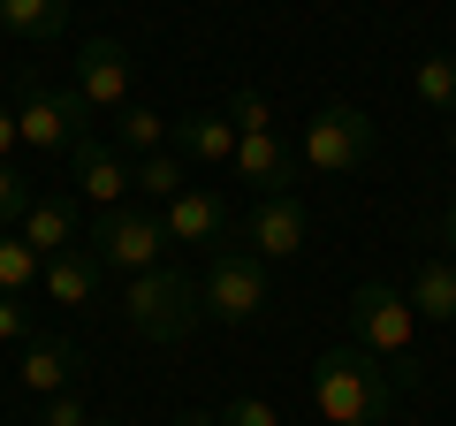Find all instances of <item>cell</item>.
Returning a JSON list of instances; mask_svg holds the SVG:
<instances>
[{"instance_id":"1","label":"cell","mask_w":456,"mask_h":426,"mask_svg":"<svg viewBox=\"0 0 456 426\" xmlns=\"http://www.w3.org/2000/svg\"><path fill=\"white\" fill-rule=\"evenodd\" d=\"M395 396H403V381L358 343L320 350V365H312V404H320L327 426H388Z\"/></svg>"},{"instance_id":"2","label":"cell","mask_w":456,"mask_h":426,"mask_svg":"<svg viewBox=\"0 0 456 426\" xmlns=\"http://www.w3.org/2000/svg\"><path fill=\"white\" fill-rule=\"evenodd\" d=\"M122 320H130L145 343H183V335L206 320V297H198V282L183 274V266H145V274L122 282Z\"/></svg>"},{"instance_id":"3","label":"cell","mask_w":456,"mask_h":426,"mask_svg":"<svg viewBox=\"0 0 456 426\" xmlns=\"http://www.w3.org/2000/svg\"><path fill=\"white\" fill-rule=\"evenodd\" d=\"M411 297L403 290H388V282H365L358 297H350V343L358 350H373L380 365H388L403 389H419V350H411Z\"/></svg>"},{"instance_id":"4","label":"cell","mask_w":456,"mask_h":426,"mask_svg":"<svg viewBox=\"0 0 456 426\" xmlns=\"http://www.w3.org/2000/svg\"><path fill=\"white\" fill-rule=\"evenodd\" d=\"M16 137L46 160V152H77V137H92V107H84L77 84H46V77H23L16 99Z\"/></svg>"},{"instance_id":"5","label":"cell","mask_w":456,"mask_h":426,"mask_svg":"<svg viewBox=\"0 0 456 426\" xmlns=\"http://www.w3.org/2000/svg\"><path fill=\"white\" fill-rule=\"evenodd\" d=\"M84 251H92L107 274H145V266L167 259V221L145 206H114V213H92V229H84Z\"/></svg>"},{"instance_id":"6","label":"cell","mask_w":456,"mask_h":426,"mask_svg":"<svg viewBox=\"0 0 456 426\" xmlns=\"http://www.w3.org/2000/svg\"><path fill=\"white\" fill-rule=\"evenodd\" d=\"M198 297H206V320H228V328H244L266 312V259H251L244 244H221L198 274Z\"/></svg>"},{"instance_id":"7","label":"cell","mask_w":456,"mask_h":426,"mask_svg":"<svg viewBox=\"0 0 456 426\" xmlns=\"http://www.w3.org/2000/svg\"><path fill=\"white\" fill-rule=\"evenodd\" d=\"M365 152H373V115H365V107H350V99H327L320 115L305 122L297 160H305L312 176H350Z\"/></svg>"},{"instance_id":"8","label":"cell","mask_w":456,"mask_h":426,"mask_svg":"<svg viewBox=\"0 0 456 426\" xmlns=\"http://www.w3.org/2000/svg\"><path fill=\"white\" fill-rule=\"evenodd\" d=\"M160 221H167V244H206V251H221L228 236H236V221H228V198L206 191V183H183V191L160 206Z\"/></svg>"},{"instance_id":"9","label":"cell","mask_w":456,"mask_h":426,"mask_svg":"<svg viewBox=\"0 0 456 426\" xmlns=\"http://www.w3.org/2000/svg\"><path fill=\"white\" fill-rule=\"evenodd\" d=\"M236 236H244L251 259H297V251H305V206H297L289 191H281V198H259V206L236 221Z\"/></svg>"},{"instance_id":"10","label":"cell","mask_w":456,"mask_h":426,"mask_svg":"<svg viewBox=\"0 0 456 426\" xmlns=\"http://www.w3.org/2000/svg\"><path fill=\"white\" fill-rule=\"evenodd\" d=\"M77 92L92 115H114V107H130V46L122 38H92L77 53Z\"/></svg>"},{"instance_id":"11","label":"cell","mask_w":456,"mask_h":426,"mask_svg":"<svg viewBox=\"0 0 456 426\" xmlns=\"http://www.w3.org/2000/svg\"><path fill=\"white\" fill-rule=\"evenodd\" d=\"M69 176H77V191L92 198L99 213H114L122 198L137 191V183H130V160H122V152H114L99 130H92V137H77V152H69Z\"/></svg>"},{"instance_id":"12","label":"cell","mask_w":456,"mask_h":426,"mask_svg":"<svg viewBox=\"0 0 456 426\" xmlns=\"http://www.w3.org/2000/svg\"><path fill=\"white\" fill-rule=\"evenodd\" d=\"M77 373H84V358H77V343H61V335H38V343H23V358H16V389H31L38 404L61 396V389H77Z\"/></svg>"},{"instance_id":"13","label":"cell","mask_w":456,"mask_h":426,"mask_svg":"<svg viewBox=\"0 0 456 426\" xmlns=\"http://www.w3.org/2000/svg\"><path fill=\"white\" fill-rule=\"evenodd\" d=\"M38 282H46V305H99V290H107V266L84 251V236L69 251H53L46 266H38Z\"/></svg>"},{"instance_id":"14","label":"cell","mask_w":456,"mask_h":426,"mask_svg":"<svg viewBox=\"0 0 456 426\" xmlns=\"http://www.w3.org/2000/svg\"><path fill=\"white\" fill-rule=\"evenodd\" d=\"M236 183H251L259 198H281L289 191V176H297V160H289V145H281L274 130H259V137H236Z\"/></svg>"},{"instance_id":"15","label":"cell","mask_w":456,"mask_h":426,"mask_svg":"<svg viewBox=\"0 0 456 426\" xmlns=\"http://www.w3.org/2000/svg\"><path fill=\"white\" fill-rule=\"evenodd\" d=\"M167 145L191 152V160H206V168H228V160H236V122L213 115V107H198V115L167 122Z\"/></svg>"},{"instance_id":"16","label":"cell","mask_w":456,"mask_h":426,"mask_svg":"<svg viewBox=\"0 0 456 426\" xmlns=\"http://www.w3.org/2000/svg\"><path fill=\"white\" fill-rule=\"evenodd\" d=\"M16 236L38 251V259H53V251L77 244V206H69V198H31L23 221H16Z\"/></svg>"},{"instance_id":"17","label":"cell","mask_w":456,"mask_h":426,"mask_svg":"<svg viewBox=\"0 0 456 426\" xmlns=\"http://www.w3.org/2000/svg\"><path fill=\"white\" fill-rule=\"evenodd\" d=\"M107 145L122 152V160H145V152H167V115H152V107H114L107 115Z\"/></svg>"},{"instance_id":"18","label":"cell","mask_w":456,"mask_h":426,"mask_svg":"<svg viewBox=\"0 0 456 426\" xmlns=\"http://www.w3.org/2000/svg\"><path fill=\"white\" fill-rule=\"evenodd\" d=\"M411 312H419V320H441V328H456V266H449V259H426L419 274H411Z\"/></svg>"},{"instance_id":"19","label":"cell","mask_w":456,"mask_h":426,"mask_svg":"<svg viewBox=\"0 0 456 426\" xmlns=\"http://www.w3.org/2000/svg\"><path fill=\"white\" fill-rule=\"evenodd\" d=\"M69 23V0H0V31L8 38H53Z\"/></svg>"},{"instance_id":"20","label":"cell","mask_w":456,"mask_h":426,"mask_svg":"<svg viewBox=\"0 0 456 426\" xmlns=\"http://www.w3.org/2000/svg\"><path fill=\"white\" fill-rule=\"evenodd\" d=\"M38 266H46V259H38L16 229H0V297H31L38 290Z\"/></svg>"},{"instance_id":"21","label":"cell","mask_w":456,"mask_h":426,"mask_svg":"<svg viewBox=\"0 0 456 426\" xmlns=\"http://www.w3.org/2000/svg\"><path fill=\"white\" fill-rule=\"evenodd\" d=\"M411 92H419L434 115H456V53H426V61L411 69Z\"/></svg>"},{"instance_id":"22","label":"cell","mask_w":456,"mask_h":426,"mask_svg":"<svg viewBox=\"0 0 456 426\" xmlns=\"http://www.w3.org/2000/svg\"><path fill=\"white\" fill-rule=\"evenodd\" d=\"M130 183H137L145 198H160V206H167V198L183 191V152L167 145V152H145V160H130Z\"/></svg>"},{"instance_id":"23","label":"cell","mask_w":456,"mask_h":426,"mask_svg":"<svg viewBox=\"0 0 456 426\" xmlns=\"http://www.w3.org/2000/svg\"><path fill=\"white\" fill-rule=\"evenodd\" d=\"M228 122H236V137L274 130V107H266V92H228Z\"/></svg>"},{"instance_id":"24","label":"cell","mask_w":456,"mask_h":426,"mask_svg":"<svg viewBox=\"0 0 456 426\" xmlns=\"http://www.w3.org/2000/svg\"><path fill=\"white\" fill-rule=\"evenodd\" d=\"M0 343H38V312H31V297H0Z\"/></svg>"},{"instance_id":"25","label":"cell","mask_w":456,"mask_h":426,"mask_svg":"<svg viewBox=\"0 0 456 426\" xmlns=\"http://www.w3.org/2000/svg\"><path fill=\"white\" fill-rule=\"evenodd\" d=\"M31 183H23L16 176V168H8V160H0V229H16V221H23V206H31Z\"/></svg>"},{"instance_id":"26","label":"cell","mask_w":456,"mask_h":426,"mask_svg":"<svg viewBox=\"0 0 456 426\" xmlns=\"http://www.w3.org/2000/svg\"><path fill=\"white\" fill-rule=\"evenodd\" d=\"M213 419H221V426H281L266 396H236V404H228V411H213Z\"/></svg>"},{"instance_id":"27","label":"cell","mask_w":456,"mask_h":426,"mask_svg":"<svg viewBox=\"0 0 456 426\" xmlns=\"http://www.w3.org/2000/svg\"><path fill=\"white\" fill-rule=\"evenodd\" d=\"M38 426H92V411H84V396H77V389H61V396H46Z\"/></svg>"},{"instance_id":"28","label":"cell","mask_w":456,"mask_h":426,"mask_svg":"<svg viewBox=\"0 0 456 426\" xmlns=\"http://www.w3.org/2000/svg\"><path fill=\"white\" fill-rule=\"evenodd\" d=\"M434 244H441V259L456 266V191H449V206H441V221H434Z\"/></svg>"},{"instance_id":"29","label":"cell","mask_w":456,"mask_h":426,"mask_svg":"<svg viewBox=\"0 0 456 426\" xmlns=\"http://www.w3.org/2000/svg\"><path fill=\"white\" fill-rule=\"evenodd\" d=\"M16 145H23V137H16V107H0V160H8Z\"/></svg>"},{"instance_id":"30","label":"cell","mask_w":456,"mask_h":426,"mask_svg":"<svg viewBox=\"0 0 456 426\" xmlns=\"http://www.w3.org/2000/svg\"><path fill=\"white\" fill-rule=\"evenodd\" d=\"M175 426H221V419H213V411H183Z\"/></svg>"},{"instance_id":"31","label":"cell","mask_w":456,"mask_h":426,"mask_svg":"<svg viewBox=\"0 0 456 426\" xmlns=\"http://www.w3.org/2000/svg\"><path fill=\"white\" fill-rule=\"evenodd\" d=\"M449 152H456V115H449Z\"/></svg>"},{"instance_id":"32","label":"cell","mask_w":456,"mask_h":426,"mask_svg":"<svg viewBox=\"0 0 456 426\" xmlns=\"http://www.w3.org/2000/svg\"><path fill=\"white\" fill-rule=\"evenodd\" d=\"M92 426H122V419H92Z\"/></svg>"}]
</instances>
